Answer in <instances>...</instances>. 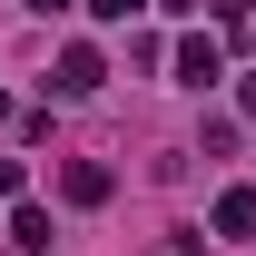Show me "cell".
<instances>
[{
  "label": "cell",
  "mask_w": 256,
  "mask_h": 256,
  "mask_svg": "<svg viewBox=\"0 0 256 256\" xmlns=\"http://www.w3.org/2000/svg\"><path fill=\"white\" fill-rule=\"evenodd\" d=\"M60 188L79 197V207H98V197H108V168H98V158H69V168H60Z\"/></svg>",
  "instance_id": "3"
},
{
  "label": "cell",
  "mask_w": 256,
  "mask_h": 256,
  "mask_svg": "<svg viewBox=\"0 0 256 256\" xmlns=\"http://www.w3.org/2000/svg\"><path fill=\"white\" fill-rule=\"evenodd\" d=\"M246 118H256V79H246Z\"/></svg>",
  "instance_id": "8"
},
{
  "label": "cell",
  "mask_w": 256,
  "mask_h": 256,
  "mask_svg": "<svg viewBox=\"0 0 256 256\" xmlns=\"http://www.w3.org/2000/svg\"><path fill=\"white\" fill-rule=\"evenodd\" d=\"M10 246H30V256H50V217H40V207H10Z\"/></svg>",
  "instance_id": "5"
},
{
  "label": "cell",
  "mask_w": 256,
  "mask_h": 256,
  "mask_svg": "<svg viewBox=\"0 0 256 256\" xmlns=\"http://www.w3.org/2000/svg\"><path fill=\"white\" fill-rule=\"evenodd\" d=\"M98 79H108V69H98V50H60V79H50V89H60V98H89Z\"/></svg>",
  "instance_id": "1"
},
{
  "label": "cell",
  "mask_w": 256,
  "mask_h": 256,
  "mask_svg": "<svg viewBox=\"0 0 256 256\" xmlns=\"http://www.w3.org/2000/svg\"><path fill=\"white\" fill-rule=\"evenodd\" d=\"M128 10H138V0H89V20H128Z\"/></svg>",
  "instance_id": "6"
},
{
  "label": "cell",
  "mask_w": 256,
  "mask_h": 256,
  "mask_svg": "<svg viewBox=\"0 0 256 256\" xmlns=\"http://www.w3.org/2000/svg\"><path fill=\"white\" fill-rule=\"evenodd\" d=\"M217 236H256V188H226L217 197Z\"/></svg>",
  "instance_id": "4"
},
{
  "label": "cell",
  "mask_w": 256,
  "mask_h": 256,
  "mask_svg": "<svg viewBox=\"0 0 256 256\" xmlns=\"http://www.w3.org/2000/svg\"><path fill=\"white\" fill-rule=\"evenodd\" d=\"M178 79H188V89L226 79V50H217V40H188V50H178Z\"/></svg>",
  "instance_id": "2"
},
{
  "label": "cell",
  "mask_w": 256,
  "mask_h": 256,
  "mask_svg": "<svg viewBox=\"0 0 256 256\" xmlns=\"http://www.w3.org/2000/svg\"><path fill=\"white\" fill-rule=\"evenodd\" d=\"M0 128H10V98H0Z\"/></svg>",
  "instance_id": "9"
},
{
  "label": "cell",
  "mask_w": 256,
  "mask_h": 256,
  "mask_svg": "<svg viewBox=\"0 0 256 256\" xmlns=\"http://www.w3.org/2000/svg\"><path fill=\"white\" fill-rule=\"evenodd\" d=\"M30 10H40V20H50V10H69V0H30Z\"/></svg>",
  "instance_id": "7"
}]
</instances>
